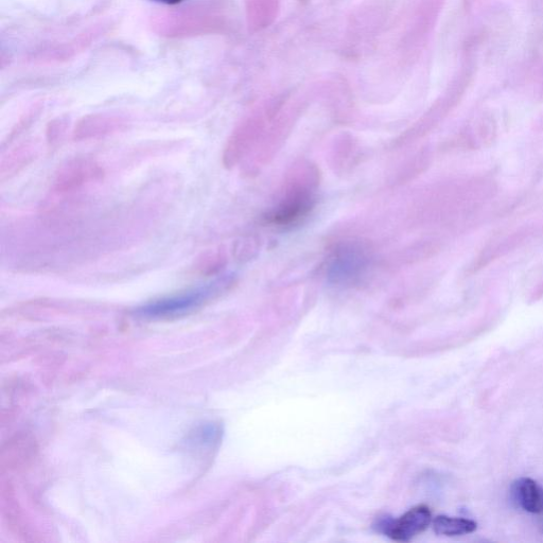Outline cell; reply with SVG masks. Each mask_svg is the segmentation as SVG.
Wrapping results in <instances>:
<instances>
[{"mask_svg": "<svg viewBox=\"0 0 543 543\" xmlns=\"http://www.w3.org/2000/svg\"><path fill=\"white\" fill-rule=\"evenodd\" d=\"M319 174L310 165L295 168L284 185L277 204L265 216L269 224L287 226L305 218L315 204Z\"/></svg>", "mask_w": 543, "mask_h": 543, "instance_id": "6da1fadb", "label": "cell"}, {"mask_svg": "<svg viewBox=\"0 0 543 543\" xmlns=\"http://www.w3.org/2000/svg\"><path fill=\"white\" fill-rule=\"evenodd\" d=\"M222 16L212 3L195 4L156 16L153 29L162 37L183 39L218 32Z\"/></svg>", "mask_w": 543, "mask_h": 543, "instance_id": "7a4b0ae2", "label": "cell"}, {"mask_svg": "<svg viewBox=\"0 0 543 543\" xmlns=\"http://www.w3.org/2000/svg\"><path fill=\"white\" fill-rule=\"evenodd\" d=\"M231 278H222L205 286L166 297L139 308L136 313L147 319H175L194 312L217 299L232 286Z\"/></svg>", "mask_w": 543, "mask_h": 543, "instance_id": "3957f363", "label": "cell"}, {"mask_svg": "<svg viewBox=\"0 0 543 543\" xmlns=\"http://www.w3.org/2000/svg\"><path fill=\"white\" fill-rule=\"evenodd\" d=\"M103 168L91 157L78 156L63 164L54 181L57 192L73 191L103 177Z\"/></svg>", "mask_w": 543, "mask_h": 543, "instance_id": "277c9868", "label": "cell"}, {"mask_svg": "<svg viewBox=\"0 0 543 543\" xmlns=\"http://www.w3.org/2000/svg\"><path fill=\"white\" fill-rule=\"evenodd\" d=\"M432 522L428 506L418 505L395 521L384 525V532L395 541H410L425 532Z\"/></svg>", "mask_w": 543, "mask_h": 543, "instance_id": "5b68a950", "label": "cell"}, {"mask_svg": "<svg viewBox=\"0 0 543 543\" xmlns=\"http://www.w3.org/2000/svg\"><path fill=\"white\" fill-rule=\"evenodd\" d=\"M514 501L525 512L543 513V488L530 478H521L512 486Z\"/></svg>", "mask_w": 543, "mask_h": 543, "instance_id": "8992f818", "label": "cell"}, {"mask_svg": "<svg viewBox=\"0 0 543 543\" xmlns=\"http://www.w3.org/2000/svg\"><path fill=\"white\" fill-rule=\"evenodd\" d=\"M121 122L118 118L107 115H91L84 117L76 126V140L92 139L110 134L119 129Z\"/></svg>", "mask_w": 543, "mask_h": 543, "instance_id": "52a82bcc", "label": "cell"}, {"mask_svg": "<svg viewBox=\"0 0 543 543\" xmlns=\"http://www.w3.org/2000/svg\"><path fill=\"white\" fill-rule=\"evenodd\" d=\"M478 524L474 520L439 516L433 520V529L437 535L447 537L462 536L474 533Z\"/></svg>", "mask_w": 543, "mask_h": 543, "instance_id": "ba28073f", "label": "cell"}, {"mask_svg": "<svg viewBox=\"0 0 543 543\" xmlns=\"http://www.w3.org/2000/svg\"><path fill=\"white\" fill-rule=\"evenodd\" d=\"M225 264V257L221 252H208L199 257L192 271L201 276H212L218 273Z\"/></svg>", "mask_w": 543, "mask_h": 543, "instance_id": "9c48e42d", "label": "cell"}, {"mask_svg": "<svg viewBox=\"0 0 543 543\" xmlns=\"http://www.w3.org/2000/svg\"><path fill=\"white\" fill-rule=\"evenodd\" d=\"M64 122L62 120L50 122V125L47 130V137L49 143L57 142V139L60 138L62 131L64 130Z\"/></svg>", "mask_w": 543, "mask_h": 543, "instance_id": "30bf717a", "label": "cell"}, {"mask_svg": "<svg viewBox=\"0 0 543 543\" xmlns=\"http://www.w3.org/2000/svg\"><path fill=\"white\" fill-rule=\"evenodd\" d=\"M156 3H161L168 6H175L183 2V0H154Z\"/></svg>", "mask_w": 543, "mask_h": 543, "instance_id": "8fae6325", "label": "cell"}]
</instances>
